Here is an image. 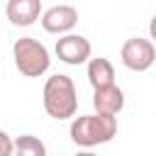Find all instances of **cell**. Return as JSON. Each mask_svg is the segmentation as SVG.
I'll list each match as a JSON object with an SVG mask.
<instances>
[{
	"label": "cell",
	"instance_id": "1",
	"mask_svg": "<svg viewBox=\"0 0 156 156\" xmlns=\"http://www.w3.org/2000/svg\"><path fill=\"white\" fill-rule=\"evenodd\" d=\"M41 102L49 117L71 119L78 112V93H76L73 78L63 73H54L51 78H46L44 90H41Z\"/></svg>",
	"mask_w": 156,
	"mask_h": 156
},
{
	"label": "cell",
	"instance_id": "2",
	"mask_svg": "<svg viewBox=\"0 0 156 156\" xmlns=\"http://www.w3.org/2000/svg\"><path fill=\"white\" fill-rule=\"evenodd\" d=\"M76 117V115H73ZM71 141L80 149H93L98 144H107L117 136V117L115 115H80L71 122Z\"/></svg>",
	"mask_w": 156,
	"mask_h": 156
},
{
	"label": "cell",
	"instance_id": "3",
	"mask_svg": "<svg viewBox=\"0 0 156 156\" xmlns=\"http://www.w3.org/2000/svg\"><path fill=\"white\" fill-rule=\"evenodd\" d=\"M12 58H15L17 71L27 78H39L51 66V56H49L46 46L41 41H37L34 37H20L12 44Z\"/></svg>",
	"mask_w": 156,
	"mask_h": 156
},
{
	"label": "cell",
	"instance_id": "4",
	"mask_svg": "<svg viewBox=\"0 0 156 156\" xmlns=\"http://www.w3.org/2000/svg\"><path fill=\"white\" fill-rule=\"evenodd\" d=\"M119 58H122V63H124L129 71L144 73V71H149V68L154 66V61H156V49H154V44H151L149 39H144V37H132V39H127V41L122 44Z\"/></svg>",
	"mask_w": 156,
	"mask_h": 156
},
{
	"label": "cell",
	"instance_id": "5",
	"mask_svg": "<svg viewBox=\"0 0 156 156\" xmlns=\"http://www.w3.org/2000/svg\"><path fill=\"white\" fill-rule=\"evenodd\" d=\"M56 56L58 61L68 63V66H80L90 58L93 54V46L90 41L83 37V34H73V32H66V34H58L56 39Z\"/></svg>",
	"mask_w": 156,
	"mask_h": 156
},
{
	"label": "cell",
	"instance_id": "6",
	"mask_svg": "<svg viewBox=\"0 0 156 156\" xmlns=\"http://www.w3.org/2000/svg\"><path fill=\"white\" fill-rule=\"evenodd\" d=\"M41 27L49 34H66L78 24V10L73 5H54L39 15Z\"/></svg>",
	"mask_w": 156,
	"mask_h": 156
},
{
	"label": "cell",
	"instance_id": "7",
	"mask_svg": "<svg viewBox=\"0 0 156 156\" xmlns=\"http://www.w3.org/2000/svg\"><path fill=\"white\" fill-rule=\"evenodd\" d=\"M93 107L95 112H102V115H119L122 107H124V90L117 85V83H110V85H102V88H93Z\"/></svg>",
	"mask_w": 156,
	"mask_h": 156
},
{
	"label": "cell",
	"instance_id": "8",
	"mask_svg": "<svg viewBox=\"0 0 156 156\" xmlns=\"http://www.w3.org/2000/svg\"><path fill=\"white\" fill-rule=\"evenodd\" d=\"M5 15L15 27H29L41 15V0H7Z\"/></svg>",
	"mask_w": 156,
	"mask_h": 156
},
{
	"label": "cell",
	"instance_id": "9",
	"mask_svg": "<svg viewBox=\"0 0 156 156\" xmlns=\"http://www.w3.org/2000/svg\"><path fill=\"white\" fill-rule=\"evenodd\" d=\"M88 80L93 88H102L115 83V66L110 63V58H88Z\"/></svg>",
	"mask_w": 156,
	"mask_h": 156
},
{
	"label": "cell",
	"instance_id": "10",
	"mask_svg": "<svg viewBox=\"0 0 156 156\" xmlns=\"http://www.w3.org/2000/svg\"><path fill=\"white\" fill-rule=\"evenodd\" d=\"M12 149H15V154H20V156H44V154H46L44 141H39V139L32 136V134H22L20 139H15V141H12Z\"/></svg>",
	"mask_w": 156,
	"mask_h": 156
},
{
	"label": "cell",
	"instance_id": "11",
	"mask_svg": "<svg viewBox=\"0 0 156 156\" xmlns=\"http://www.w3.org/2000/svg\"><path fill=\"white\" fill-rule=\"evenodd\" d=\"M10 154H15V149H12V136H10L5 129H0V156H10Z\"/></svg>",
	"mask_w": 156,
	"mask_h": 156
}]
</instances>
